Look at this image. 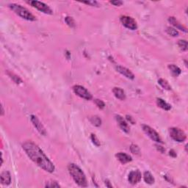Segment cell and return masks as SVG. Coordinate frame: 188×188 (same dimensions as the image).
I'll list each match as a JSON object with an SVG mask.
<instances>
[{
  "label": "cell",
  "instance_id": "obj_1",
  "mask_svg": "<svg viewBox=\"0 0 188 188\" xmlns=\"http://www.w3.org/2000/svg\"><path fill=\"white\" fill-rule=\"evenodd\" d=\"M22 148L26 152L27 155L34 163H35V165L46 172L53 173L55 171V167L54 164L46 157L40 147L35 143L32 141H27L23 143Z\"/></svg>",
  "mask_w": 188,
  "mask_h": 188
},
{
  "label": "cell",
  "instance_id": "obj_2",
  "mask_svg": "<svg viewBox=\"0 0 188 188\" xmlns=\"http://www.w3.org/2000/svg\"><path fill=\"white\" fill-rule=\"evenodd\" d=\"M68 170L70 175L78 185L82 187H88V181H87L86 176L79 167L75 164L71 163L69 164L68 166Z\"/></svg>",
  "mask_w": 188,
  "mask_h": 188
},
{
  "label": "cell",
  "instance_id": "obj_3",
  "mask_svg": "<svg viewBox=\"0 0 188 188\" xmlns=\"http://www.w3.org/2000/svg\"><path fill=\"white\" fill-rule=\"evenodd\" d=\"M9 7H10L16 14H17L18 16H20L22 19H25V20L32 21V22L36 20L35 16H33L27 9L24 7L23 6L20 5V4L12 3V4H9Z\"/></svg>",
  "mask_w": 188,
  "mask_h": 188
},
{
  "label": "cell",
  "instance_id": "obj_4",
  "mask_svg": "<svg viewBox=\"0 0 188 188\" xmlns=\"http://www.w3.org/2000/svg\"><path fill=\"white\" fill-rule=\"evenodd\" d=\"M169 134L171 138H172L174 140L176 141L178 143H182L187 138L186 134L183 130H182L179 128L173 127L170 129Z\"/></svg>",
  "mask_w": 188,
  "mask_h": 188
},
{
  "label": "cell",
  "instance_id": "obj_5",
  "mask_svg": "<svg viewBox=\"0 0 188 188\" xmlns=\"http://www.w3.org/2000/svg\"><path fill=\"white\" fill-rule=\"evenodd\" d=\"M73 92L77 95V96L82 98V99H85V100H91L93 99L92 94L85 87L82 86V85H74L73 87Z\"/></svg>",
  "mask_w": 188,
  "mask_h": 188
},
{
  "label": "cell",
  "instance_id": "obj_6",
  "mask_svg": "<svg viewBox=\"0 0 188 188\" xmlns=\"http://www.w3.org/2000/svg\"><path fill=\"white\" fill-rule=\"evenodd\" d=\"M29 3L33 7H35V8H36L37 10H38L39 11L42 12V13L49 15H51L53 13V11L52 10V9H51L47 4H44V3L41 2V1H29Z\"/></svg>",
  "mask_w": 188,
  "mask_h": 188
},
{
  "label": "cell",
  "instance_id": "obj_7",
  "mask_svg": "<svg viewBox=\"0 0 188 188\" xmlns=\"http://www.w3.org/2000/svg\"><path fill=\"white\" fill-rule=\"evenodd\" d=\"M142 128L143 132H145L153 141H154V142L156 143H162V139H161L160 136H159V134H158L154 129H152V128L150 127L149 126L147 125H143Z\"/></svg>",
  "mask_w": 188,
  "mask_h": 188
},
{
  "label": "cell",
  "instance_id": "obj_8",
  "mask_svg": "<svg viewBox=\"0 0 188 188\" xmlns=\"http://www.w3.org/2000/svg\"><path fill=\"white\" fill-rule=\"evenodd\" d=\"M121 22L124 27L131 30H135L138 29V24L134 19L130 16H123L121 17Z\"/></svg>",
  "mask_w": 188,
  "mask_h": 188
},
{
  "label": "cell",
  "instance_id": "obj_9",
  "mask_svg": "<svg viewBox=\"0 0 188 188\" xmlns=\"http://www.w3.org/2000/svg\"><path fill=\"white\" fill-rule=\"evenodd\" d=\"M30 120L31 122L32 123L33 126H35L36 129L37 130V132L40 134V135H43V136H46V130L45 129V127L43 126L42 123L40 122V120L38 119L37 116L34 115H32L30 116Z\"/></svg>",
  "mask_w": 188,
  "mask_h": 188
},
{
  "label": "cell",
  "instance_id": "obj_10",
  "mask_svg": "<svg viewBox=\"0 0 188 188\" xmlns=\"http://www.w3.org/2000/svg\"><path fill=\"white\" fill-rule=\"evenodd\" d=\"M141 177L142 176H141L140 171L139 170H136V171H132L129 173L128 179H129L130 184H136L140 182Z\"/></svg>",
  "mask_w": 188,
  "mask_h": 188
},
{
  "label": "cell",
  "instance_id": "obj_11",
  "mask_svg": "<svg viewBox=\"0 0 188 188\" xmlns=\"http://www.w3.org/2000/svg\"><path fill=\"white\" fill-rule=\"evenodd\" d=\"M115 68H116L117 71L119 72L121 74L124 75L125 77L128 78V79H134V78H135V75H134V73H132L129 69L126 68L125 67H123V66H117L116 67H115Z\"/></svg>",
  "mask_w": 188,
  "mask_h": 188
},
{
  "label": "cell",
  "instance_id": "obj_12",
  "mask_svg": "<svg viewBox=\"0 0 188 188\" xmlns=\"http://www.w3.org/2000/svg\"><path fill=\"white\" fill-rule=\"evenodd\" d=\"M115 119H116L117 122H118V125H119L121 129H122L124 132H125L126 133H129V126L128 125L127 122L124 120V118L122 116L119 115H115Z\"/></svg>",
  "mask_w": 188,
  "mask_h": 188
},
{
  "label": "cell",
  "instance_id": "obj_13",
  "mask_svg": "<svg viewBox=\"0 0 188 188\" xmlns=\"http://www.w3.org/2000/svg\"><path fill=\"white\" fill-rule=\"evenodd\" d=\"M1 183L4 185H9L11 183V176L9 171H3L1 174Z\"/></svg>",
  "mask_w": 188,
  "mask_h": 188
},
{
  "label": "cell",
  "instance_id": "obj_14",
  "mask_svg": "<svg viewBox=\"0 0 188 188\" xmlns=\"http://www.w3.org/2000/svg\"><path fill=\"white\" fill-rule=\"evenodd\" d=\"M115 157H116L117 159H118L122 164L128 163V162H131V161L132 160V158L131 156H129V154L124 152L118 153V154H116Z\"/></svg>",
  "mask_w": 188,
  "mask_h": 188
},
{
  "label": "cell",
  "instance_id": "obj_15",
  "mask_svg": "<svg viewBox=\"0 0 188 188\" xmlns=\"http://www.w3.org/2000/svg\"><path fill=\"white\" fill-rule=\"evenodd\" d=\"M168 22H169L170 23L173 25V26L176 27V29L180 30L184 32H187V28L184 27L183 26L182 24H180L179 22L174 17H169V19H168Z\"/></svg>",
  "mask_w": 188,
  "mask_h": 188
},
{
  "label": "cell",
  "instance_id": "obj_16",
  "mask_svg": "<svg viewBox=\"0 0 188 188\" xmlns=\"http://www.w3.org/2000/svg\"><path fill=\"white\" fill-rule=\"evenodd\" d=\"M112 93H113L114 96L117 98V99H120V100H124L126 99V94L125 92L123 89L120 88H114L112 89Z\"/></svg>",
  "mask_w": 188,
  "mask_h": 188
},
{
  "label": "cell",
  "instance_id": "obj_17",
  "mask_svg": "<svg viewBox=\"0 0 188 188\" xmlns=\"http://www.w3.org/2000/svg\"><path fill=\"white\" fill-rule=\"evenodd\" d=\"M157 104L158 107H159L160 108H162V109H165L166 111L170 110L171 109V105L167 103L165 100H163L162 99H160V98H158L157 99Z\"/></svg>",
  "mask_w": 188,
  "mask_h": 188
},
{
  "label": "cell",
  "instance_id": "obj_18",
  "mask_svg": "<svg viewBox=\"0 0 188 188\" xmlns=\"http://www.w3.org/2000/svg\"><path fill=\"white\" fill-rule=\"evenodd\" d=\"M143 178L146 183H147V184H153L154 183V182H155L154 176H153V175L149 172V171H146V172L144 173Z\"/></svg>",
  "mask_w": 188,
  "mask_h": 188
},
{
  "label": "cell",
  "instance_id": "obj_19",
  "mask_svg": "<svg viewBox=\"0 0 188 188\" xmlns=\"http://www.w3.org/2000/svg\"><path fill=\"white\" fill-rule=\"evenodd\" d=\"M168 68L170 69L171 72L174 76H178L181 73L182 71L179 68L174 64H171L168 66Z\"/></svg>",
  "mask_w": 188,
  "mask_h": 188
},
{
  "label": "cell",
  "instance_id": "obj_20",
  "mask_svg": "<svg viewBox=\"0 0 188 188\" xmlns=\"http://www.w3.org/2000/svg\"><path fill=\"white\" fill-rule=\"evenodd\" d=\"M158 83L161 85L162 88H164L165 90H167V91H171V86L169 85V83L168 82V81L165 80L164 79H159L158 80Z\"/></svg>",
  "mask_w": 188,
  "mask_h": 188
},
{
  "label": "cell",
  "instance_id": "obj_21",
  "mask_svg": "<svg viewBox=\"0 0 188 188\" xmlns=\"http://www.w3.org/2000/svg\"><path fill=\"white\" fill-rule=\"evenodd\" d=\"M90 121L91 122V124L95 126H100L102 125V120L99 118V116H96V115H94V116H92L91 118H90Z\"/></svg>",
  "mask_w": 188,
  "mask_h": 188
},
{
  "label": "cell",
  "instance_id": "obj_22",
  "mask_svg": "<svg viewBox=\"0 0 188 188\" xmlns=\"http://www.w3.org/2000/svg\"><path fill=\"white\" fill-rule=\"evenodd\" d=\"M7 74H8V76H10V77L12 79H13V82H16V84H20L22 82V80L20 79V77H19V76H18L17 75L14 74L13 73H12V72L7 71Z\"/></svg>",
  "mask_w": 188,
  "mask_h": 188
},
{
  "label": "cell",
  "instance_id": "obj_23",
  "mask_svg": "<svg viewBox=\"0 0 188 188\" xmlns=\"http://www.w3.org/2000/svg\"><path fill=\"white\" fill-rule=\"evenodd\" d=\"M166 32L169 35L173 36V37H176L179 35V32L177 31V30H176L175 28L171 27L167 28Z\"/></svg>",
  "mask_w": 188,
  "mask_h": 188
},
{
  "label": "cell",
  "instance_id": "obj_24",
  "mask_svg": "<svg viewBox=\"0 0 188 188\" xmlns=\"http://www.w3.org/2000/svg\"><path fill=\"white\" fill-rule=\"evenodd\" d=\"M178 45L182 51L187 50V41L186 40H179L178 42Z\"/></svg>",
  "mask_w": 188,
  "mask_h": 188
},
{
  "label": "cell",
  "instance_id": "obj_25",
  "mask_svg": "<svg viewBox=\"0 0 188 188\" xmlns=\"http://www.w3.org/2000/svg\"><path fill=\"white\" fill-rule=\"evenodd\" d=\"M65 22H66V23L70 27H75V22L72 17L67 16V17H66V19H65Z\"/></svg>",
  "mask_w": 188,
  "mask_h": 188
},
{
  "label": "cell",
  "instance_id": "obj_26",
  "mask_svg": "<svg viewBox=\"0 0 188 188\" xmlns=\"http://www.w3.org/2000/svg\"><path fill=\"white\" fill-rule=\"evenodd\" d=\"M130 151L134 154H140V148L138 147V146L135 145V144H132L131 145Z\"/></svg>",
  "mask_w": 188,
  "mask_h": 188
},
{
  "label": "cell",
  "instance_id": "obj_27",
  "mask_svg": "<svg viewBox=\"0 0 188 188\" xmlns=\"http://www.w3.org/2000/svg\"><path fill=\"white\" fill-rule=\"evenodd\" d=\"M46 187H61L60 184L57 182L56 181H49L46 182V185H45Z\"/></svg>",
  "mask_w": 188,
  "mask_h": 188
},
{
  "label": "cell",
  "instance_id": "obj_28",
  "mask_svg": "<svg viewBox=\"0 0 188 188\" xmlns=\"http://www.w3.org/2000/svg\"><path fill=\"white\" fill-rule=\"evenodd\" d=\"M91 140H92L93 143H94V145L96 146H97V147L100 146H101L100 141L99 140V139H98L97 137H96V135H94V134H92V135H91Z\"/></svg>",
  "mask_w": 188,
  "mask_h": 188
},
{
  "label": "cell",
  "instance_id": "obj_29",
  "mask_svg": "<svg viewBox=\"0 0 188 188\" xmlns=\"http://www.w3.org/2000/svg\"><path fill=\"white\" fill-rule=\"evenodd\" d=\"M95 103H96V106H97L99 108H100V109H103V108H104L105 107L104 102H102V101L100 100V99H95Z\"/></svg>",
  "mask_w": 188,
  "mask_h": 188
},
{
  "label": "cell",
  "instance_id": "obj_30",
  "mask_svg": "<svg viewBox=\"0 0 188 188\" xmlns=\"http://www.w3.org/2000/svg\"><path fill=\"white\" fill-rule=\"evenodd\" d=\"M110 3L115 6H121L123 4V1L120 0H115V1H111Z\"/></svg>",
  "mask_w": 188,
  "mask_h": 188
},
{
  "label": "cell",
  "instance_id": "obj_31",
  "mask_svg": "<svg viewBox=\"0 0 188 188\" xmlns=\"http://www.w3.org/2000/svg\"><path fill=\"white\" fill-rule=\"evenodd\" d=\"M83 3H85V4H89V5H91V6L99 5V4H98V2L96 1H83Z\"/></svg>",
  "mask_w": 188,
  "mask_h": 188
},
{
  "label": "cell",
  "instance_id": "obj_32",
  "mask_svg": "<svg viewBox=\"0 0 188 188\" xmlns=\"http://www.w3.org/2000/svg\"><path fill=\"white\" fill-rule=\"evenodd\" d=\"M156 147H157V148L158 151H159L161 153H162V154L165 152V149L163 148V147L161 146H159V145H156Z\"/></svg>",
  "mask_w": 188,
  "mask_h": 188
},
{
  "label": "cell",
  "instance_id": "obj_33",
  "mask_svg": "<svg viewBox=\"0 0 188 188\" xmlns=\"http://www.w3.org/2000/svg\"><path fill=\"white\" fill-rule=\"evenodd\" d=\"M126 119L128 120V121H129V122L131 123V124H135V121H134L133 120V118H132V117H131L130 115H126Z\"/></svg>",
  "mask_w": 188,
  "mask_h": 188
},
{
  "label": "cell",
  "instance_id": "obj_34",
  "mask_svg": "<svg viewBox=\"0 0 188 188\" xmlns=\"http://www.w3.org/2000/svg\"><path fill=\"white\" fill-rule=\"evenodd\" d=\"M170 156H171V157H176V153L175 152V151L174 150H171L170 151Z\"/></svg>",
  "mask_w": 188,
  "mask_h": 188
},
{
  "label": "cell",
  "instance_id": "obj_35",
  "mask_svg": "<svg viewBox=\"0 0 188 188\" xmlns=\"http://www.w3.org/2000/svg\"><path fill=\"white\" fill-rule=\"evenodd\" d=\"M105 185H106V187H109V188H112V184H110V182H109L108 181V180H106V181H105Z\"/></svg>",
  "mask_w": 188,
  "mask_h": 188
},
{
  "label": "cell",
  "instance_id": "obj_36",
  "mask_svg": "<svg viewBox=\"0 0 188 188\" xmlns=\"http://www.w3.org/2000/svg\"><path fill=\"white\" fill-rule=\"evenodd\" d=\"M1 115H4V109H3V107H2V106H1Z\"/></svg>",
  "mask_w": 188,
  "mask_h": 188
}]
</instances>
